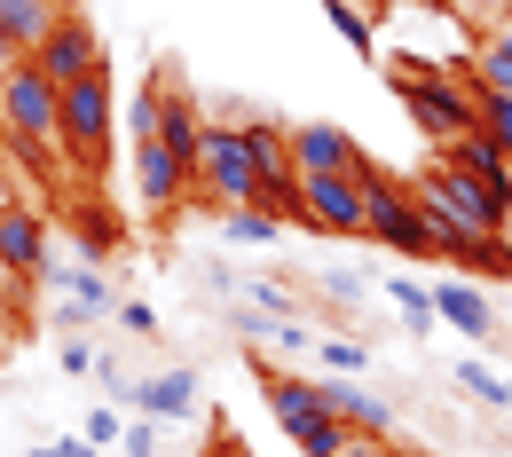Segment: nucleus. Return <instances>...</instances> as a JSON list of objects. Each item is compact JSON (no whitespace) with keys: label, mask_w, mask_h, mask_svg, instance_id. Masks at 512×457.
<instances>
[{"label":"nucleus","mask_w":512,"mask_h":457,"mask_svg":"<svg viewBox=\"0 0 512 457\" xmlns=\"http://www.w3.org/2000/svg\"><path fill=\"white\" fill-rule=\"evenodd\" d=\"M119 450H127V457H158V426H150V418L119 426Z\"/></svg>","instance_id":"a878e982"},{"label":"nucleus","mask_w":512,"mask_h":457,"mask_svg":"<svg viewBox=\"0 0 512 457\" xmlns=\"http://www.w3.org/2000/svg\"><path fill=\"white\" fill-rule=\"evenodd\" d=\"M386 450H394V434H363V426H347L331 442V457H386Z\"/></svg>","instance_id":"b1692460"},{"label":"nucleus","mask_w":512,"mask_h":457,"mask_svg":"<svg viewBox=\"0 0 512 457\" xmlns=\"http://www.w3.org/2000/svg\"><path fill=\"white\" fill-rule=\"evenodd\" d=\"M24 64L40 71V79H56V87H71V79H111V56H103V40H95V24H87L79 8H64V16L40 32V48H32Z\"/></svg>","instance_id":"423d86ee"},{"label":"nucleus","mask_w":512,"mask_h":457,"mask_svg":"<svg viewBox=\"0 0 512 457\" xmlns=\"http://www.w3.org/2000/svg\"><path fill=\"white\" fill-rule=\"evenodd\" d=\"M119 426H127V418H119L111 402H95V410H87V442H111V450H119Z\"/></svg>","instance_id":"bb28decb"},{"label":"nucleus","mask_w":512,"mask_h":457,"mask_svg":"<svg viewBox=\"0 0 512 457\" xmlns=\"http://www.w3.org/2000/svg\"><path fill=\"white\" fill-rule=\"evenodd\" d=\"M48 457H95V442H48Z\"/></svg>","instance_id":"2f4dec72"},{"label":"nucleus","mask_w":512,"mask_h":457,"mask_svg":"<svg viewBox=\"0 0 512 457\" xmlns=\"http://www.w3.org/2000/svg\"><path fill=\"white\" fill-rule=\"evenodd\" d=\"M48 261V221L32 213V205H0V276H40Z\"/></svg>","instance_id":"9d476101"},{"label":"nucleus","mask_w":512,"mask_h":457,"mask_svg":"<svg viewBox=\"0 0 512 457\" xmlns=\"http://www.w3.org/2000/svg\"><path fill=\"white\" fill-rule=\"evenodd\" d=\"M134 190H142L150 213H174V205L197 190V174H190V158H174L166 142H150V134H142V142H134Z\"/></svg>","instance_id":"1a4fd4ad"},{"label":"nucleus","mask_w":512,"mask_h":457,"mask_svg":"<svg viewBox=\"0 0 512 457\" xmlns=\"http://www.w3.org/2000/svg\"><path fill=\"white\" fill-rule=\"evenodd\" d=\"M316 363H323V371H339V379H347V371H363L371 355H363L355 339H316Z\"/></svg>","instance_id":"5701e85b"},{"label":"nucleus","mask_w":512,"mask_h":457,"mask_svg":"<svg viewBox=\"0 0 512 457\" xmlns=\"http://www.w3.org/2000/svg\"><path fill=\"white\" fill-rule=\"evenodd\" d=\"M379 8H386V0H379ZM410 8H449V0H410Z\"/></svg>","instance_id":"473e14b6"},{"label":"nucleus","mask_w":512,"mask_h":457,"mask_svg":"<svg viewBox=\"0 0 512 457\" xmlns=\"http://www.w3.org/2000/svg\"><path fill=\"white\" fill-rule=\"evenodd\" d=\"M323 16H331V32H339L355 56H379V32H371V16H363L355 0H323Z\"/></svg>","instance_id":"aec40b11"},{"label":"nucleus","mask_w":512,"mask_h":457,"mask_svg":"<svg viewBox=\"0 0 512 457\" xmlns=\"http://www.w3.org/2000/svg\"><path fill=\"white\" fill-rule=\"evenodd\" d=\"M0 205H8V190H0Z\"/></svg>","instance_id":"f704fd0d"},{"label":"nucleus","mask_w":512,"mask_h":457,"mask_svg":"<svg viewBox=\"0 0 512 457\" xmlns=\"http://www.w3.org/2000/svg\"><path fill=\"white\" fill-rule=\"evenodd\" d=\"M190 174L213 205H260V174H253V150H245V127H205Z\"/></svg>","instance_id":"39448f33"},{"label":"nucleus","mask_w":512,"mask_h":457,"mask_svg":"<svg viewBox=\"0 0 512 457\" xmlns=\"http://www.w3.org/2000/svg\"><path fill=\"white\" fill-rule=\"evenodd\" d=\"M386 457H426V450H402V442H394V450H386Z\"/></svg>","instance_id":"72a5a7b5"},{"label":"nucleus","mask_w":512,"mask_h":457,"mask_svg":"<svg viewBox=\"0 0 512 457\" xmlns=\"http://www.w3.org/2000/svg\"><path fill=\"white\" fill-rule=\"evenodd\" d=\"M449 71H457V64L402 71V111H410V119H418L426 134H434V142H465V134L481 127V95L449 87Z\"/></svg>","instance_id":"7ed1b4c3"},{"label":"nucleus","mask_w":512,"mask_h":457,"mask_svg":"<svg viewBox=\"0 0 512 457\" xmlns=\"http://www.w3.org/2000/svg\"><path fill=\"white\" fill-rule=\"evenodd\" d=\"M119 324H127V339H158V308H150V300H127Z\"/></svg>","instance_id":"cd10ccee"},{"label":"nucleus","mask_w":512,"mask_h":457,"mask_svg":"<svg viewBox=\"0 0 512 457\" xmlns=\"http://www.w3.org/2000/svg\"><path fill=\"white\" fill-rule=\"evenodd\" d=\"M64 8H71V0H64Z\"/></svg>","instance_id":"c9c22d12"},{"label":"nucleus","mask_w":512,"mask_h":457,"mask_svg":"<svg viewBox=\"0 0 512 457\" xmlns=\"http://www.w3.org/2000/svg\"><path fill=\"white\" fill-rule=\"evenodd\" d=\"M434 316H442L449 331H465L473 347H497V316H489L481 284H465V276H442V284H434Z\"/></svg>","instance_id":"f8f14e48"},{"label":"nucleus","mask_w":512,"mask_h":457,"mask_svg":"<svg viewBox=\"0 0 512 457\" xmlns=\"http://www.w3.org/2000/svg\"><path fill=\"white\" fill-rule=\"evenodd\" d=\"M449 261H465L473 276H505V284H512V245H505V237H457Z\"/></svg>","instance_id":"a211bd4d"},{"label":"nucleus","mask_w":512,"mask_h":457,"mask_svg":"<svg viewBox=\"0 0 512 457\" xmlns=\"http://www.w3.org/2000/svg\"><path fill=\"white\" fill-rule=\"evenodd\" d=\"M323 394H331V418H347V426H363V434H394V410H386L379 394L347 387V379H323Z\"/></svg>","instance_id":"2eb2a0df"},{"label":"nucleus","mask_w":512,"mask_h":457,"mask_svg":"<svg viewBox=\"0 0 512 457\" xmlns=\"http://www.w3.org/2000/svg\"><path fill=\"white\" fill-rule=\"evenodd\" d=\"M260 379H268V410H276V426L292 434V450L300 457H331V442L347 434V418H331L323 379H300V371H260Z\"/></svg>","instance_id":"f03ea898"},{"label":"nucleus","mask_w":512,"mask_h":457,"mask_svg":"<svg viewBox=\"0 0 512 457\" xmlns=\"http://www.w3.org/2000/svg\"><path fill=\"white\" fill-rule=\"evenodd\" d=\"M300 221L308 229H339V237H363V182L355 174H300Z\"/></svg>","instance_id":"6e6552de"},{"label":"nucleus","mask_w":512,"mask_h":457,"mask_svg":"<svg viewBox=\"0 0 512 457\" xmlns=\"http://www.w3.org/2000/svg\"><path fill=\"white\" fill-rule=\"evenodd\" d=\"M8 64H24V48H16V32L0 24V71H8Z\"/></svg>","instance_id":"7c9ffc66"},{"label":"nucleus","mask_w":512,"mask_h":457,"mask_svg":"<svg viewBox=\"0 0 512 457\" xmlns=\"http://www.w3.org/2000/svg\"><path fill=\"white\" fill-rule=\"evenodd\" d=\"M134 410L142 418H197L205 387H197V371H158V379H134Z\"/></svg>","instance_id":"ddd939ff"},{"label":"nucleus","mask_w":512,"mask_h":457,"mask_svg":"<svg viewBox=\"0 0 512 457\" xmlns=\"http://www.w3.org/2000/svg\"><path fill=\"white\" fill-rule=\"evenodd\" d=\"M284 142H292V166L300 174H347L363 150L347 142V127H331V119H300V127H284Z\"/></svg>","instance_id":"9b49d317"},{"label":"nucleus","mask_w":512,"mask_h":457,"mask_svg":"<svg viewBox=\"0 0 512 457\" xmlns=\"http://www.w3.org/2000/svg\"><path fill=\"white\" fill-rule=\"evenodd\" d=\"M386 300L402 308V324H410V331H434V284H418V276H386Z\"/></svg>","instance_id":"6ab92c4d"},{"label":"nucleus","mask_w":512,"mask_h":457,"mask_svg":"<svg viewBox=\"0 0 512 457\" xmlns=\"http://www.w3.org/2000/svg\"><path fill=\"white\" fill-rule=\"evenodd\" d=\"M481 134L512 158V95H481Z\"/></svg>","instance_id":"4be33fe9"},{"label":"nucleus","mask_w":512,"mask_h":457,"mask_svg":"<svg viewBox=\"0 0 512 457\" xmlns=\"http://www.w3.org/2000/svg\"><path fill=\"white\" fill-rule=\"evenodd\" d=\"M418 213H426V229H434V253H449L457 237H505L512 182L473 174V166H457L442 150V158L426 166V182H418Z\"/></svg>","instance_id":"f257e3e1"},{"label":"nucleus","mask_w":512,"mask_h":457,"mask_svg":"<svg viewBox=\"0 0 512 457\" xmlns=\"http://www.w3.org/2000/svg\"><path fill=\"white\" fill-rule=\"evenodd\" d=\"M449 379L473 394V402H489V410H512V379H497V371H489V363H473V355H465V363H457Z\"/></svg>","instance_id":"412c9836"},{"label":"nucleus","mask_w":512,"mask_h":457,"mask_svg":"<svg viewBox=\"0 0 512 457\" xmlns=\"http://www.w3.org/2000/svg\"><path fill=\"white\" fill-rule=\"evenodd\" d=\"M449 8H457V16H473V24H489V32L512 16V0H449Z\"/></svg>","instance_id":"c85d7f7f"},{"label":"nucleus","mask_w":512,"mask_h":457,"mask_svg":"<svg viewBox=\"0 0 512 457\" xmlns=\"http://www.w3.org/2000/svg\"><path fill=\"white\" fill-rule=\"evenodd\" d=\"M221 237H229V245H276L284 221H276L268 205H221Z\"/></svg>","instance_id":"f3484780"},{"label":"nucleus","mask_w":512,"mask_h":457,"mask_svg":"<svg viewBox=\"0 0 512 457\" xmlns=\"http://www.w3.org/2000/svg\"><path fill=\"white\" fill-rule=\"evenodd\" d=\"M197 457H253V442H245L237 426H213V442H205Z\"/></svg>","instance_id":"c756f323"},{"label":"nucleus","mask_w":512,"mask_h":457,"mask_svg":"<svg viewBox=\"0 0 512 457\" xmlns=\"http://www.w3.org/2000/svg\"><path fill=\"white\" fill-rule=\"evenodd\" d=\"M56 16H64V0H0V24L16 32V48H24V56L40 48V32H48Z\"/></svg>","instance_id":"dca6fc26"},{"label":"nucleus","mask_w":512,"mask_h":457,"mask_svg":"<svg viewBox=\"0 0 512 457\" xmlns=\"http://www.w3.org/2000/svg\"><path fill=\"white\" fill-rule=\"evenodd\" d=\"M197 134H205V119H197L190 103H182L174 87H150V142H166L174 158L197 166Z\"/></svg>","instance_id":"4468645a"},{"label":"nucleus","mask_w":512,"mask_h":457,"mask_svg":"<svg viewBox=\"0 0 512 457\" xmlns=\"http://www.w3.org/2000/svg\"><path fill=\"white\" fill-rule=\"evenodd\" d=\"M56 363H64L71 379H87V371H95V347H87V339H71V331H56Z\"/></svg>","instance_id":"393cba45"},{"label":"nucleus","mask_w":512,"mask_h":457,"mask_svg":"<svg viewBox=\"0 0 512 457\" xmlns=\"http://www.w3.org/2000/svg\"><path fill=\"white\" fill-rule=\"evenodd\" d=\"M79 166H103L111 158V79H71L64 87V127H56Z\"/></svg>","instance_id":"0eeeda50"},{"label":"nucleus","mask_w":512,"mask_h":457,"mask_svg":"<svg viewBox=\"0 0 512 457\" xmlns=\"http://www.w3.org/2000/svg\"><path fill=\"white\" fill-rule=\"evenodd\" d=\"M64 127V87L40 79L32 64H8L0 71V134L8 142H56Z\"/></svg>","instance_id":"20e7f679"}]
</instances>
